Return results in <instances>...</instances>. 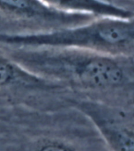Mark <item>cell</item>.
Here are the masks:
<instances>
[{
  "label": "cell",
  "mask_w": 134,
  "mask_h": 151,
  "mask_svg": "<svg viewBox=\"0 0 134 151\" xmlns=\"http://www.w3.org/2000/svg\"><path fill=\"white\" fill-rule=\"evenodd\" d=\"M0 48L36 76L59 85L88 89H106L124 82V70L118 57L67 47Z\"/></svg>",
  "instance_id": "1"
},
{
  "label": "cell",
  "mask_w": 134,
  "mask_h": 151,
  "mask_svg": "<svg viewBox=\"0 0 134 151\" xmlns=\"http://www.w3.org/2000/svg\"><path fill=\"white\" fill-rule=\"evenodd\" d=\"M0 46L67 47L118 57L134 49V16L97 17L81 25L40 33H0Z\"/></svg>",
  "instance_id": "2"
},
{
  "label": "cell",
  "mask_w": 134,
  "mask_h": 151,
  "mask_svg": "<svg viewBox=\"0 0 134 151\" xmlns=\"http://www.w3.org/2000/svg\"><path fill=\"white\" fill-rule=\"evenodd\" d=\"M95 16L58 10L41 0H0V33L33 34L81 25Z\"/></svg>",
  "instance_id": "3"
},
{
  "label": "cell",
  "mask_w": 134,
  "mask_h": 151,
  "mask_svg": "<svg viewBox=\"0 0 134 151\" xmlns=\"http://www.w3.org/2000/svg\"><path fill=\"white\" fill-rule=\"evenodd\" d=\"M51 7L68 13L85 14L95 17L127 18L134 16L131 11L107 2V0H41Z\"/></svg>",
  "instance_id": "4"
},
{
  "label": "cell",
  "mask_w": 134,
  "mask_h": 151,
  "mask_svg": "<svg viewBox=\"0 0 134 151\" xmlns=\"http://www.w3.org/2000/svg\"><path fill=\"white\" fill-rule=\"evenodd\" d=\"M55 88L58 85L36 76L9 57L0 48V88L10 86Z\"/></svg>",
  "instance_id": "5"
},
{
  "label": "cell",
  "mask_w": 134,
  "mask_h": 151,
  "mask_svg": "<svg viewBox=\"0 0 134 151\" xmlns=\"http://www.w3.org/2000/svg\"><path fill=\"white\" fill-rule=\"evenodd\" d=\"M33 151H75L68 144L55 140H47L38 145Z\"/></svg>",
  "instance_id": "6"
}]
</instances>
